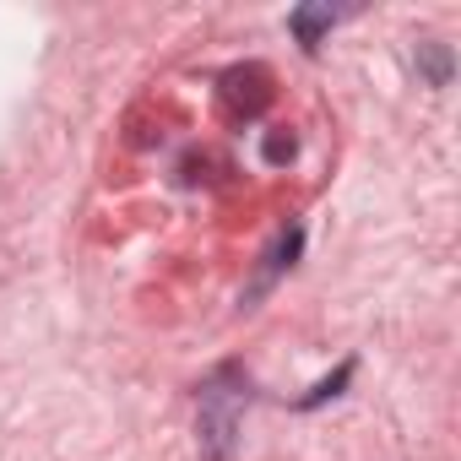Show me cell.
Instances as JSON below:
<instances>
[{"mask_svg": "<svg viewBox=\"0 0 461 461\" xmlns=\"http://www.w3.org/2000/svg\"><path fill=\"white\" fill-rule=\"evenodd\" d=\"M294 28H299V39H304V44H315V39H321V28H331V12H294Z\"/></svg>", "mask_w": 461, "mask_h": 461, "instance_id": "1", "label": "cell"}]
</instances>
